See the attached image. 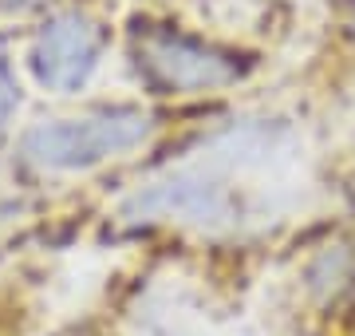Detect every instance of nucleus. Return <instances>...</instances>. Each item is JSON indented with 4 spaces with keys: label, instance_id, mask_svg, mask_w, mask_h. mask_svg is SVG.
Masks as SVG:
<instances>
[{
    "label": "nucleus",
    "instance_id": "1",
    "mask_svg": "<svg viewBox=\"0 0 355 336\" xmlns=\"http://www.w3.org/2000/svg\"><path fill=\"white\" fill-rule=\"evenodd\" d=\"M300 139L280 119H233L205 127L166 158L103 198L91 242L127 258H158L205 281L229 309L257 285L261 265L300 237L292 167Z\"/></svg>",
    "mask_w": 355,
    "mask_h": 336
},
{
    "label": "nucleus",
    "instance_id": "5",
    "mask_svg": "<svg viewBox=\"0 0 355 336\" xmlns=\"http://www.w3.org/2000/svg\"><path fill=\"white\" fill-rule=\"evenodd\" d=\"M130 67L154 99H214L241 87L253 76L245 52L221 48L214 40L186 36L166 24H139L130 32Z\"/></svg>",
    "mask_w": 355,
    "mask_h": 336
},
{
    "label": "nucleus",
    "instance_id": "4",
    "mask_svg": "<svg viewBox=\"0 0 355 336\" xmlns=\"http://www.w3.org/2000/svg\"><path fill=\"white\" fill-rule=\"evenodd\" d=\"M272 269L277 312L292 336H347L355 328V221L300 233Z\"/></svg>",
    "mask_w": 355,
    "mask_h": 336
},
{
    "label": "nucleus",
    "instance_id": "7",
    "mask_svg": "<svg viewBox=\"0 0 355 336\" xmlns=\"http://www.w3.org/2000/svg\"><path fill=\"white\" fill-rule=\"evenodd\" d=\"M16 115H20V83L12 64L0 56V142L16 139Z\"/></svg>",
    "mask_w": 355,
    "mask_h": 336
},
{
    "label": "nucleus",
    "instance_id": "9",
    "mask_svg": "<svg viewBox=\"0 0 355 336\" xmlns=\"http://www.w3.org/2000/svg\"><path fill=\"white\" fill-rule=\"evenodd\" d=\"M347 336H355V328H352V333H347Z\"/></svg>",
    "mask_w": 355,
    "mask_h": 336
},
{
    "label": "nucleus",
    "instance_id": "2",
    "mask_svg": "<svg viewBox=\"0 0 355 336\" xmlns=\"http://www.w3.org/2000/svg\"><path fill=\"white\" fill-rule=\"evenodd\" d=\"M166 131V115L150 103H91L16 131L8 167L32 186L91 182L150 155Z\"/></svg>",
    "mask_w": 355,
    "mask_h": 336
},
{
    "label": "nucleus",
    "instance_id": "3",
    "mask_svg": "<svg viewBox=\"0 0 355 336\" xmlns=\"http://www.w3.org/2000/svg\"><path fill=\"white\" fill-rule=\"evenodd\" d=\"M229 305L193 273L158 258H127V273L60 324L55 336H214Z\"/></svg>",
    "mask_w": 355,
    "mask_h": 336
},
{
    "label": "nucleus",
    "instance_id": "6",
    "mask_svg": "<svg viewBox=\"0 0 355 336\" xmlns=\"http://www.w3.org/2000/svg\"><path fill=\"white\" fill-rule=\"evenodd\" d=\"M107 36L83 12H60L36 32L28 48V72L51 95H79L103 64Z\"/></svg>",
    "mask_w": 355,
    "mask_h": 336
},
{
    "label": "nucleus",
    "instance_id": "8",
    "mask_svg": "<svg viewBox=\"0 0 355 336\" xmlns=\"http://www.w3.org/2000/svg\"><path fill=\"white\" fill-rule=\"evenodd\" d=\"M4 4H28V0H4Z\"/></svg>",
    "mask_w": 355,
    "mask_h": 336
}]
</instances>
